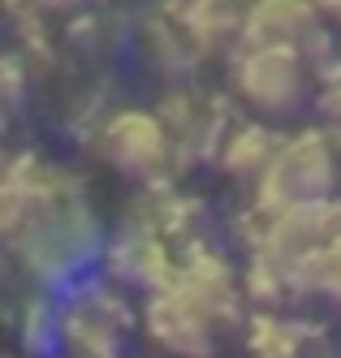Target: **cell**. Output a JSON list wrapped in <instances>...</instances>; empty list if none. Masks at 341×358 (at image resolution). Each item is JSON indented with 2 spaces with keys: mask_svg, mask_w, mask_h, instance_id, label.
Listing matches in <instances>:
<instances>
[{
  "mask_svg": "<svg viewBox=\"0 0 341 358\" xmlns=\"http://www.w3.org/2000/svg\"><path fill=\"white\" fill-rule=\"evenodd\" d=\"M104 238H109V229H104L87 182L57 160H39L26 212L0 246L31 276V285L69 289L74 280L95 272Z\"/></svg>",
  "mask_w": 341,
  "mask_h": 358,
  "instance_id": "cell-1",
  "label": "cell"
},
{
  "mask_svg": "<svg viewBox=\"0 0 341 358\" xmlns=\"http://www.w3.org/2000/svg\"><path fill=\"white\" fill-rule=\"evenodd\" d=\"M130 328H134L130 294L99 272L74 280L57 298V350L65 358H121Z\"/></svg>",
  "mask_w": 341,
  "mask_h": 358,
  "instance_id": "cell-2",
  "label": "cell"
},
{
  "mask_svg": "<svg viewBox=\"0 0 341 358\" xmlns=\"http://www.w3.org/2000/svg\"><path fill=\"white\" fill-rule=\"evenodd\" d=\"M95 156L109 164L113 173L147 186H165L177 177V156L173 138L165 130V121L155 108H134V104H109L104 117L91 125V134L83 138Z\"/></svg>",
  "mask_w": 341,
  "mask_h": 358,
  "instance_id": "cell-3",
  "label": "cell"
},
{
  "mask_svg": "<svg viewBox=\"0 0 341 358\" xmlns=\"http://www.w3.org/2000/svg\"><path fill=\"white\" fill-rule=\"evenodd\" d=\"M337 186V147L328 130H302L281 138L268 169L255 177V203L251 216H277L302 208V203H320L333 199Z\"/></svg>",
  "mask_w": 341,
  "mask_h": 358,
  "instance_id": "cell-4",
  "label": "cell"
},
{
  "mask_svg": "<svg viewBox=\"0 0 341 358\" xmlns=\"http://www.w3.org/2000/svg\"><path fill=\"white\" fill-rule=\"evenodd\" d=\"M307 57L298 48H281V43H233L229 52V83L233 95L251 104L255 113H294L307 95Z\"/></svg>",
  "mask_w": 341,
  "mask_h": 358,
  "instance_id": "cell-5",
  "label": "cell"
},
{
  "mask_svg": "<svg viewBox=\"0 0 341 358\" xmlns=\"http://www.w3.org/2000/svg\"><path fill=\"white\" fill-rule=\"evenodd\" d=\"M173 264H177L173 242L130 203V212L109 229V238H104L99 276H109L125 294H143L147 298L173 276Z\"/></svg>",
  "mask_w": 341,
  "mask_h": 358,
  "instance_id": "cell-6",
  "label": "cell"
},
{
  "mask_svg": "<svg viewBox=\"0 0 341 358\" xmlns=\"http://www.w3.org/2000/svg\"><path fill=\"white\" fill-rule=\"evenodd\" d=\"M143 332L155 350H165L169 358H212L221 328L212 324V315L195 306L181 294L173 280H165L155 294H147L143 302Z\"/></svg>",
  "mask_w": 341,
  "mask_h": 358,
  "instance_id": "cell-7",
  "label": "cell"
},
{
  "mask_svg": "<svg viewBox=\"0 0 341 358\" xmlns=\"http://www.w3.org/2000/svg\"><path fill=\"white\" fill-rule=\"evenodd\" d=\"M155 113H160L165 130L173 138L177 169L212 160L221 151V143H225V134H229V125H233L225 99L207 95V91H195V87H173Z\"/></svg>",
  "mask_w": 341,
  "mask_h": 358,
  "instance_id": "cell-8",
  "label": "cell"
},
{
  "mask_svg": "<svg viewBox=\"0 0 341 358\" xmlns=\"http://www.w3.org/2000/svg\"><path fill=\"white\" fill-rule=\"evenodd\" d=\"M238 43H281L298 48L307 65L324 48V27L311 0H251L242 9V35Z\"/></svg>",
  "mask_w": 341,
  "mask_h": 358,
  "instance_id": "cell-9",
  "label": "cell"
},
{
  "mask_svg": "<svg viewBox=\"0 0 341 358\" xmlns=\"http://www.w3.org/2000/svg\"><path fill=\"white\" fill-rule=\"evenodd\" d=\"M155 9H160L173 22V31L199 52V61L216 57V52H233V43L242 35L238 0H160Z\"/></svg>",
  "mask_w": 341,
  "mask_h": 358,
  "instance_id": "cell-10",
  "label": "cell"
},
{
  "mask_svg": "<svg viewBox=\"0 0 341 358\" xmlns=\"http://www.w3.org/2000/svg\"><path fill=\"white\" fill-rule=\"evenodd\" d=\"M277 143H281V134L268 130L264 121H233L225 143H221V151H216V160H221V169L229 177H242V182L255 186V177L268 169Z\"/></svg>",
  "mask_w": 341,
  "mask_h": 358,
  "instance_id": "cell-11",
  "label": "cell"
},
{
  "mask_svg": "<svg viewBox=\"0 0 341 358\" xmlns=\"http://www.w3.org/2000/svg\"><path fill=\"white\" fill-rule=\"evenodd\" d=\"M316 332L281 311H255L246 320V358H307Z\"/></svg>",
  "mask_w": 341,
  "mask_h": 358,
  "instance_id": "cell-12",
  "label": "cell"
},
{
  "mask_svg": "<svg viewBox=\"0 0 341 358\" xmlns=\"http://www.w3.org/2000/svg\"><path fill=\"white\" fill-rule=\"evenodd\" d=\"M290 298H328L341 302V238L316 250L290 272Z\"/></svg>",
  "mask_w": 341,
  "mask_h": 358,
  "instance_id": "cell-13",
  "label": "cell"
},
{
  "mask_svg": "<svg viewBox=\"0 0 341 358\" xmlns=\"http://www.w3.org/2000/svg\"><path fill=\"white\" fill-rule=\"evenodd\" d=\"M18 337L35 354L57 350V298H52V289L31 285V294L18 302Z\"/></svg>",
  "mask_w": 341,
  "mask_h": 358,
  "instance_id": "cell-14",
  "label": "cell"
},
{
  "mask_svg": "<svg viewBox=\"0 0 341 358\" xmlns=\"http://www.w3.org/2000/svg\"><path fill=\"white\" fill-rule=\"evenodd\" d=\"M320 108H324V117H328V125H333V130L341 134V78L324 87V99H320Z\"/></svg>",
  "mask_w": 341,
  "mask_h": 358,
  "instance_id": "cell-15",
  "label": "cell"
},
{
  "mask_svg": "<svg viewBox=\"0 0 341 358\" xmlns=\"http://www.w3.org/2000/svg\"><path fill=\"white\" fill-rule=\"evenodd\" d=\"M22 5H31V9L48 13V9H74V5H83V0H22Z\"/></svg>",
  "mask_w": 341,
  "mask_h": 358,
  "instance_id": "cell-16",
  "label": "cell"
},
{
  "mask_svg": "<svg viewBox=\"0 0 341 358\" xmlns=\"http://www.w3.org/2000/svg\"><path fill=\"white\" fill-rule=\"evenodd\" d=\"M311 5H316V13H328L341 22V0H311Z\"/></svg>",
  "mask_w": 341,
  "mask_h": 358,
  "instance_id": "cell-17",
  "label": "cell"
},
{
  "mask_svg": "<svg viewBox=\"0 0 341 358\" xmlns=\"http://www.w3.org/2000/svg\"><path fill=\"white\" fill-rule=\"evenodd\" d=\"M0 358H5V354H0Z\"/></svg>",
  "mask_w": 341,
  "mask_h": 358,
  "instance_id": "cell-18",
  "label": "cell"
}]
</instances>
